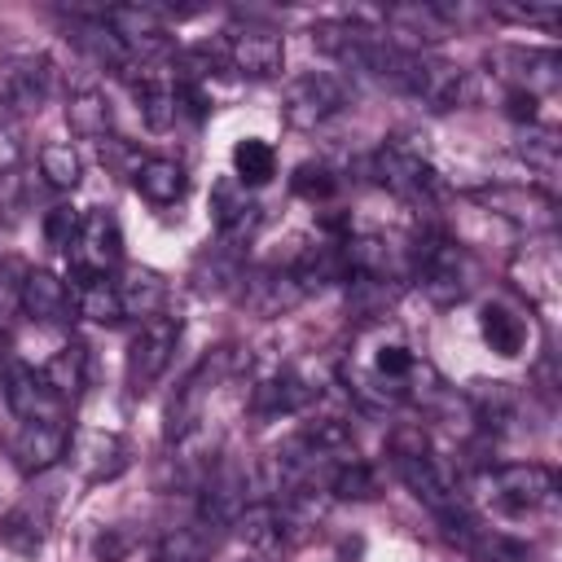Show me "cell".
<instances>
[{"label":"cell","instance_id":"6da1fadb","mask_svg":"<svg viewBox=\"0 0 562 562\" xmlns=\"http://www.w3.org/2000/svg\"><path fill=\"white\" fill-rule=\"evenodd\" d=\"M391 461H395L404 487L443 522V531L452 540L470 544L474 540V522H470V514H465V505H461L448 470L439 465V457L430 452V443H426V435L417 426H395L391 430Z\"/></svg>","mask_w":562,"mask_h":562},{"label":"cell","instance_id":"7a4b0ae2","mask_svg":"<svg viewBox=\"0 0 562 562\" xmlns=\"http://www.w3.org/2000/svg\"><path fill=\"white\" fill-rule=\"evenodd\" d=\"M408 259H413V272L422 281V290L435 303H461L470 294V285H474L470 255L457 241H448L443 233H417Z\"/></svg>","mask_w":562,"mask_h":562},{"label":"cell","instance_id":"3957f363","mask_svg":"<svg viewBox=\"0 0 562 562\" xmlns=\"http://www.w3.org/2000/svg\"><path fill=\"white\" fill-rule=\"evenodd\" d=\"M483 487H487V501L509 518H522V514H536V509H553V501H558V479L540 461L496 465V470H487Z\"/></svg>","mask_w":562,"mask_h":562},{"label":"cell","instance_id":"277c9868","mask_svg":"<svg viewBox=\"0 0 562 562\" xmlns=\"http://www.w3.org/2000/svg\"><path fill=\"white\" fill-rule=\"evenodd\" d=\"M180 342V321L176 316H149L140 321V329L132 334L127 342V391L132 395H145L171 364V351Z\"/></svg>","mask_w":562,"mask_h":562},{"label":"cell","instance_id":"5b68a950","mask_svg":"<svg viewBox=\"0 0 562 562\" xmlns=\"http://www.w3.org/2000/svg\"><path fill=\"white\" fill-rule=\"evenodd\" d=\"M342 105H347L342 83H338L334 75H325V70H307V75H299V79L285 88L281 114H285L290 127H303V132H307V127H321L325 119H334Z\"/></svg>","mask_w":562,"mask_h":562},{"label":"cell","instance_id":"8992f818","mask_svg":"<svg viewBox=\"0 0 562 562\" xmlns=\"http://www.w3.org/2000/svg\"><path fill=\"white\" fill-rule=\"evenodd\" d=\"M105 18V26L114 31V40L123 44V53H127V61H154V57H162L167 48H171V35H167V22L158 18V9H149V4H114V9H105L101 13Z\"/></svg>","mask_w":562,"mask_h":562},{"label":"cell","instance_id":"52a82bcc","mask_svg":"<svg viewBox=\"0 0 562 562\" xmlns=\"http://www.w3.org/2000/svg\"><path fill=\"white\" fill-rule=\"evenodd\" d=\"M373 176L378 184H386L395 198H408V202H426L435 193V167L404 140H386L373 158Z\"/></svg>","mask_w":562,"mask_h":562},{"label":"cell","instance_id":"ba28073f","mask_svg":"<svg viewBox=\"0 0 562 562\" xmlns=\"http://www.w3.org/2000/svg\"><path fill=\"white\" fill-rule=\"evenodd\" d=\"M119 259H123V233H119V220H114L110 211H88V215L79 220L75 241H70V263H75V272L110 277Z\"/></svg>","mask_w":562,"mask_h":562},{"label":"cell","instance_id":"9c48e42d","mask_svg":"<svg viewBox=\"0 0 562 562\" xmlns=\"http://www.w3.org/2000/svg\"><path fill=\"white\" fill-rule=\"evenodd\" d=\"M0 386H4L9 408H13L22 422L66 426V404L48 391V382H44L35 369H26V364H4V369H0Z\"/></svg>","mask_w":562,"mask_h":562},{"label":"cell","instance_id":"30bf717a","mask_svg":"<svg viewBox=\"0 0 562 562\" xmlns=\"http://www.w3.org/2000/svg\"><path fill=\"white\" fill-rule=\"evenodd\" d=\"M224 369H228V347H215V351L180 382V391H176V400H171V408H167V439H184V435L198 426L202 404H206L211 386L224 378Z\"/></svg>","mask_w":562,"mask_h":562},{"label":"cell","instance_id":"8fae6325","mask_svg":"<svg viewBox=\"0 0 562 562\" xmlns=\"http://www.w3.org/2000/svg\"><path fill=\"white\" fill-rule=\"evenodd\" d=\"M228 61L250 79H272L285 61V40L272 26H237L228 31Z\"/></svg>","mask_w":562,"mask_h":562},{"label":"cell","instance_id":"7c38bea8","mask_svg":"<svg viewBox=\"0 0 562 562\" xmlns=\"http://www.w3.org/2000/svg\"><path fill=\"white\" fill-rule=\"evenodd\" d=\"M479 202L509 220V224H522V228H549L553 224V198L544 189H531V184H496V189H479Z\"/></svg>","mask_w":562,"mask_h":562},{"label":"cell","instance_id":"4fadbf2b","mask_svg":"<svg viewBox=\"0 0 562 562\" xmlns=\"http://www.w3.org/2000/svg\"><path fill=\"white\" fill-rule=\"evenodd\" d=\"M299 299H303V285L294 281L290 268H255V272H241V303L255 316H263V321L290 312Z\"/></svg>","mask_w":562,"mask_h":562},{"label":"cell","instance_id":"5bb4252c","mask_svg":"<svg viewBox=\"0 0 562 562\" xmlns=\"http://www.w3.org/2000/svg\"><path fill=\"white\" fill-rule=\"evenodd\" d=\"M13 465L22 474H44L48 465H57L66 457V426H48V422H22L13 435Z\"/></svg>","mask_w":562,"mask_h":562},{"label":"cell","instance_id":"9a60e30c","mask_svg":"<svg viewBox=\"0 0 562 562\" xmlns=\"http://www.w3.org/2000/svg\"><path fill=\"white\" fill-rule=\"evenodd\" d=\"M18 303H22V312H26L31 321L57 325V321L70 316V290H66V281L53 277L48 268H26V272H22V281H18Z\"/></svg>","mask_w":562,"mask_h":562},{"label":"cell","instance_id":"2e32d148","mask_svg":"<svg viewBox=\"0 0 562 562\" xmlns=\"http://www.w3.org/2000/svg\"><path fill=\"white\" fill-rule=\"evenodd\" d=\"M75 465L88 483H105L127 470V439L114 430H83L75 439Z\"/></svg>","mask_w":562,"mask_h":562},{"label":"cell","instance_id":"e0dca14e","mask_svg":"<svg viewBox=\"0 0 562 562\" xmlns=\"http://www.w3.org/2000/svg\"><path fill=\"white\" fill-rule=\"evenodd\" d=\"M132 184L154 206H171V202H180L189 193V176H184V167L176 158H140L136 171H132Z\"/></svg>","mask_w":562,"mask_h":562},{"label":"cell","instance_id":"ac0fdd59","mask_svg":"<svg viewBox=\"0 0 562 562\" xmlns=\"http://www.w3.org/2000/svg\"><path fill=\"white\" fill-rule=\"evenodd\" d=\"M246 509V479L233 465H220L202 483V518L215 527H228Z\"/></svg>","mask_w":562,"mask_h":562},{"label":"cell","instance_id":"d6986e66","mask_svg":"<svg viewBox=\"0 0 562 562\" xmlns=\"http://www.w3.org/2000/svg\"><path fill=\"white\" fill-rule=\"evenodd\" d=\"M4 75H9V92H13L18 114L40 110L53 92V61L48 57H18V61L4 66Z\"/></svg>","mask_w":562,"mask_h":562},{"label":"cell","instance_id":"ffe728a7","mask_svg":"<svg viewBox=\"0 0 562 562\" xmlns=\"http://www.w3.org/2000/svg\"><path fill=\"white\" fill-rule=\"evenodd\" d=\"M220 544V527L198 518V522H184L176 531H167L158 544H154V562H206Z\"/></svg>","mask_w":562,"mask_h":562},{"label":"cell","instance_id":"44dd1931","mask_svg":"<svg viewBox=\"0 0 562 562\" xmlns=\"http://www.w3.org/2000/svg\"><path fill=\"white\" fill-rule=\"evenodd\" d=\"M386 22L395 26V35H404L408 44H439L452 31V13L439 4H400L386 13ZM404 44V48H408Z\"/></svg>","mask_w":562,"mask_h":562},{"label":"cell","instance_id":"7402d4cb","mask_svg":"<svg viewBox=\"0 0 562 562\" xmlns=\"http://www.w3.org/2000/svg\"><path fill=\"white\" fill-rule=\"evenodd\" d=\"M40 378L48 382V391H53L61 404H75L79 391H83V382H88V351H83V342H61V347L48 356V364H44Z\"/></svg>","mask_w":562,"mask_h":562},{"label":"cell","instance_id":"603a6c76","mask_svg":"<svg viewBox=\"0 0 562 562\" xmlns=\"http://www.w3.org/2000/svg\"><path fill=\"white\" fill-rule=\"evenodd\" d=\"M119 285V303H123V316H136V321H149L162 312L167 303V281L154 272V268H132Z\"/></svg>","mask_w":562,"mask_h":562},{"label":"cell","instance_id":"cb8c5ba5","mask_svg":"<svg viewBox=\"0 0 562 562\" xmlns=\"http://www.w3.org/2000/svg\"><path fill=\"white\" fill-rule=\"evenodd\" d=\"M307 400H312V386H307L299 373L281 369V373H272V378H263V382L255 386L250 408L263 413V417H277V413H294V408H303Z\"/></svg>","mask_w":562,"mask_h":562},{"label":"cell","instance_id":"d4e9b609","mask_svg":"<svg viewBox=\"0 0 562 562\" xmlns=\"http://www.w3.org/2000/svg\"><path fill=\"white\" fill-rule=\"evenodd\" d=\"M233 527H237V540H241L246 549L268 553V549H277L281 536H285V514H281L272 501H259V505H246V509L233 518Z\"/></svg>","mask_w":562,"mask_h":562},{"label":"cell","instance_id":"484cf974","mask_svg":"<svg viewBox=\"0 0 562 562\" xmlns=\"http://www.w3.org/2000/svg\"><path fill=\"white\" fill-rule=\"evenodd\" d=\"M75 307H79V316H88L92 325H119V321H123L119 285H114L110 277L79 272V285H75Z\"/></svg>","mask_w":562,"mask_h":562},{"label":"cell","instance_id":"4316f807","mask_svg":"<svg viewBox=\"0 0 562 562\" xmlns=\"http://www.w3.org/2000/svg\"><path fill=\"white\" fill-rule=\"evenodd\" d=\"M479 334H483V342H487L496 356H505V360L527 347V325H522V316H514L505 303H483V312H479Z\"/></svg>","mask_w":562,"mask_h":562},{"label":"cell","instance_id":"83f0119b","mask_svg":"<svg viewBox=\"0 0 562 562\" xmlns=\"http://www.w3.org/2000/svg\"><path fill=\"white\" fill-rule=\"evenodd\" d=\"M272 176H277V154H272V145L259 140V136H241V140L233 145V180H237L241 189H263Z\"/></svg>","mask_w":562,"mask_h":562},{"label":"cell","instance_id":"f1b7e54d","mask_svg":"<svg viewBox=\"0 0 562 562\" xmlns=\"http://www.w3.org/2000/svg\"><path fill=\"white\" fill-rule=\"evenodd\" d=\"M0 544L22 558H35L44 549V514L35 505H13L9 514H0Z\"/></svg>","mask_w":562,"mask_h":562},{"label":"cell","instance_id":"f546056e","mask_svg":"<svg viewBox=\"0 0 562 562\" xmlns=\"http://www.w3.org/2000/svg\"><path fill=\"white\" fill-rule=\"evenodd\" d=\"M66 123H70L75 136L105 140V136H110V101H105L97 88H79V92H70V101H66Z\"/></svg>","mask_w":562,"mask_h":562},{"label":"cell","instance_id":"4dcf8cb0","mask_svg":"<svg viewBox=\"0 0 562 562\" xmlns=\"http://www.w3.org/2000/svg\"><path fill=\"white\" fill-rule=\"evenodd\" d=\"M215 206H220V211H215V224H220V233L233 237V241L246 237V233L259 224V202H250L237 180L215 189Z\"/></svg>","mask_w":562,"mask_h":562},{"label":"cell","instance_id":"1f68e13d","mask_svg":"<svg viewBox=\"0 0 562 562\" xmlns=\"http://www.w3.org/2000/svg\"><path fill=\"white\" fill-rule=\"evenodd\" d=\"M136 101H140V119L154 132H167L176 123V114H180V92L167 79H140L136 83Z\"/></svg>","mask_w":562,"mask_h":562},{"label":"cell","instance_id":"d6a6232c","mask_svg":"<svg viewBox=\"0 0 562 562\" xmlns=\"http://www.w3.org/2000/svg\"><path fill=\"white\" fill-rule=\"evenodd\" d=\"M40 176H44L53 189H75L79 176H83V162H79L75 145H70V140H48V145L40 149Z\"/></svg>","mask_w":562,"mask_h":562},{"label":"cell","instance_id":"836d02e7","mask_svg":"<svg viewBox=\"0 0 562 562\" xmlns=\"http://www.w3.org/2000/svg\"><path fill=\"white\" fill-rule=\"evenodd\" d=\"M329 492L338 496V501H369L373 492H378V479H373V470L364 465V461H338L334 470H329Z\"/></svg>","mask_w":562,"mask_h":562},{"label":"cell","instance_id":"e575fe53","mask_svg":"<svg viewBox=\"0 0 562 562\" xmlns=\"http://www.w3.org/2000/svg\"><path fill=\"white\" fill-rule=\"evenodd\" d=\"M373 373L391 386V382H408L413 373H417V356L404 347V342H382L378 351H373Z\"/></svg>","mask_w":562,"mask_h":562},{"label":"cell","instance_id":"d590c367","mask_svg":"<svg viewBox=\"0 0 562 562\" xmlns=\"http://www.w3.org/2000/svg\"><path fill=\"white\" fill-rule=\"evenodd\" d=\"M334 189H338V180H334V171L325 162H303L294 171V193L307 198V202H329Z\"/></svg>","mask_w":562,"mask_h":562},{"label":"cell","instance_id":"8d00e7d4","mask_svg":"<svg viewBox=\"0 0 562 562\" xmlns=\"http://www.w3.org/2000/svg\"><path fill=\"white\" fill-rule=\"evenodd\" d=\"M79 211L75 206H53L48 215H44V237H48V246L53 250H70V241H75V233H79Z\"/></svg>","mask_w":562,"mask_h":562},{"label":"cell","instance_id":"74e56055","mask_svg":"<svg viewBox=\"0 0 562 562\" xmlns=\"http://www.w3.org/2000/svg\"><path fill=\"white\" fill-rule=\"evenodd\" d=\"M527 145H518V154L531 162V167H540V171H553V162H558V136L553 132H531V136H522Z\"/></svg>","mask_w":562,"mask_h":562},{"label":"cell","instance_id":"f35d334b","mask_svg":"<svg viewBox=\"0 0 562 562\" xmlns=\"http://www.w3.org/2000/svg\"><path fill=\"white\" fill-rule=\"evenodd\" d=\"M505 114H509L514 123H536V97L522 92V88H509V92H505Z\"/></svg>","mask_w":562,"mask_h":562},{"label":"cell","instance_id":"ab89813d","mask_svg":"<svg viewBox=\"0 0 562 562\" xmlns=\"http://www.w3.org/2000/svg\"><path fill=\"white\" fill-rule=\"evenodd\" d=\"M123 549H127V540H123L119 531L97 536V558H101V562H119V558H123Z\"/></svg>","mask_w":562,"mask_h":562},{"label":"cell","instance_id":"60d3db41","mask_svg":"<svg viewBox=\"0 0 562 562\" xmlns=\"http://www.w3.org/2000/svg\"><path fill=\"white\" fill-rule=\"evenodd\" d=\"M18 110H13V92H9V75L0 70V123H9Z\"/></svg>","mask_w":562,"mask_h":562}]
</instances>
